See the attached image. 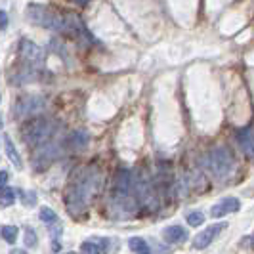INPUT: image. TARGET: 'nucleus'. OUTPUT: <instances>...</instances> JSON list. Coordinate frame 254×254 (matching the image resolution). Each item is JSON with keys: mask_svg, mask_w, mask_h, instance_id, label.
<instances>
[{"mask_svg": "<svg viewBox=\"0 0 254 254\" xmlns=\"http://www.w3.org/2000/svg\"><path fill=\"white\" fill-rule=\"evenodd\" d=\"M100 182H102L100 172L92 166H80L73 172L69 188L65 191V206H67V212L71 216L80 218L86 214L88 201L98 191Z\"/></svg>", "mask_w": 254, "mask_h": 254, "instance_id": "1", "label": "nucleus"}, {"mask_svg": "<svg viewBox=\"0 0 254 254\" xmlns=\"http://www.w3.org/2000/svg\"><path fill=\"white\" fill-rule=\"evenodd\" d=\"M203 166L216 180H226L235 170V157L228 145H216L203 157Z\"/></svg>", "mask_w": 254, "mask_h": 254, "instance_id": "2", "label": "nucleus"}, {"mask_svg": "<svg viewBox=\"0 0 254 254\" xmlns=\"http://www.w3.org/2000/svg\"><path fill=\"white\" fill-rule=\"evenodd\" d=\"M56 132V123L46 117H35L29 119L21 127V140L27 147H40L44 143L52 141V136Z\"/></svg>", "mask_w": 254, "mask_h": 254, "instance_id": "3", "label": "nucleus"}, {"mask_svg": "<svg viewBox=\"0 0 254 254\" xmlns=\"http://www.w3.org/2000/svg\"><path fill=\"white\" fill-rule=\"evenodd\" d=\"M44 98L42 96H37V94H27V96H21L12 109V115L17 119V121H27V119H35L38 113L44 111Z\"/></svg>", "mask_w": 254, "mask_h": 254, "instance_id": "4", "label": "nucleus"}, {"mask_svg": "<svg viewBox=\"0 0 254 254\" xmlns=\"http://www.w3.org/2000/svg\"><path fill=\"white\" fill-rule=\"evenodd\" d=\"M134 193H136V199L138 204L145 210H157L159 206V199H157V193L155 188L149 180L145 178H136L134 182Z\"/></svg>", "mask_w": 254, "mask_h": 254, "instance_id": "5", "label": "nucleus"}, {"mask_svg": "<svg viewBox=\"0 0 254 254\" xmlns=\"http://www.w3.org/2000/svg\"><path fill=\"white\" fill-rule=\"evenodd\" d=\"M17 54L19 58L23 60L25 65H31V67H40L44 64V50L35 44L33 40H27V38H21L19 40V48H17Z\"/></svg>", "mask_w": 254, "mask_h": 254, "instance_id": "6", "label": "nucleus"}, {"mask_svg": "<svg viewBox=\"0 0 254 254\" xmlns=\"http://www.w3.org/2000/svg\"><path fill=\"white\" fill-rule=\"evenodd\" d=\"M60 155H62V145L56 143V141H48V143L37 147L35 157H33V166L37 170H42V168H46L48 165H52Z\"/></svg>", "mask_w": 254, "mask_h": 254, "instance_id": "7", "label": "nucleus"}, {"mask_svg": "<svg viewBox=\"0 0 254 254\" xmlns=\"http://www.w3.org/2000/svg\"><path fill=\"white\" fill-rule=\"evenodd\" d=\"M224 229H226V224H212L210 228H204L201 233L195 235V239H193V249H197V251L206 249Z\"/></svg>", "mask_w": 254, "mask_h": 254, "instance_id": "8", "label": "nucleus"}, {"mask_svg": "<svg viewBox=\"0 0 254 254\" xmlns=\"http://www.w3.org/2000/svg\"><path fill=\"white\" fill-rule=\"evenodd\" d=\"M241 208V201L237 197H226L222 199L220 203H216L212 208H210V216L212 218H224L228 214H233Z\"/></svg>", "mask_w": 254, "mask_h": 254, "instance_id": "9", "label": "nucleus"}, {"mask_svg": "<svg viewBox=\"0 0 254 254\" xmlns=\"http://www.w3.org/2000/svg\"><path fill=\"white\" fill-rule=\"evenodd\" d=\"M235 138L239 141L241 149L245 151L247 157L254 159V130L253 128H241L235 132Z\"/></svg>", "mask_w": 254, "mask_h": 254, "instance_id": "10", "label": "nucleus"}, {"mask_svg": "<svg viewBox=\"0 0 254 254\" xmlns=\"http://www.w3.org/2000/svg\"><path fill=\"white\" fill-rule=\"evenodd\" d=\"M88 141H90L88 132H84V130H76V132H71V134L67 136L65 147L71 149V151H80V149H84V147L88 145Z\"/></svg>", "mask_w": 254, "mask_h": 254, "instance_id": "11", "label": "nucleus"}, {"mask_svg": "<svg viewBox=\"0 0 254 254\" xmlns=\"http://www.w3.org/2000/svg\"><path fill=\"white\" fill-rule=\"evenodd\" d=\"M109 251V241L107 239H86L80 245L82 254H107Z\"/></svg>", "mask_w": 254, "mask_h": 254, "instance_id": "12", "label": "nucleus"}, {"mask_svg": "<svg viewBox=\"0 0 254 254\" xmlns=\"http://www.w3.org/2000/svg\"><path fill=\"white\" fill-rule=\"evenodd\" d=\"M2 141H4V149H6V155H8V159L13 163V166L17 168V170H21L23 168V161H21V155L19 151L15 149V145H13L12 138L8 136V134H2Z\"/></svg>", "mask_w": 254, "mask_h": 254, "instance_id": "13", "label": "nucleus"}, {"mask_svg": "<svg viewBox=\"0 0 254 254\" xmlns=\"http://www.w3.org/2000/svg\"><path fill=\"white\" fill-rule=\"evenodd\" d=\"M163 237L168 243H184L188 239V229L182 228V226H168L163 231Z\"/></svg>", "mask_w": 254, "mask_h": 254, "instance_id": "14", "label": "nucleus"}, {"mask_svg": "<svg viewBox=\"0 0 254 254\" xmlns=\"http://www.w3.org/2000/svg\"><path fill=\"white\" fill-rule=\"evenodd\" d=\"M128 247H130L132 253H136V254H151L149 243L145 241V239H141V237H130Z\"/></svg>", "mask_w": 254, "mask_h": 254, "instance_id": "15", "label": "nucleus"}, {"mask_svg": "<svg viewBox=\"0 0 254 254\" xmlns=\"http://www.w3.org/2000/svg\"><path fill=\"white\" fill-rule=\"evenodd\" d=\"M50 237H52V251L60 253L62 251V224H52L50 226Z\"/></svg>", "mask_w": 254, "mask_h": 254, "instance_id": "16", "label": "nucleus"}, {"mask_svg": "<svg viewBox=\"0 0 254 254\" xmlns=\"http://www.w3.org/2000/svg\"><path fill=\"white\" fill-rule=\"evenodd\" d=\"M38 216H40V220H42L44 224H48V226H52V224H58V214L52 210L50 206H42Z\"/></svg>", "mask_w": 254, "mask_h": 254, "instance_id": "17", "label": "nucleus"}, {"mask_svg": "<svg viewBox=\"0 0 254 254\" xmlns=\"http://www.w3.org/2000/svg\"><path fill=\"white\" fill-rule=\"evenodd\" d=\"M0 203H2V206H10V204L15 203V190L13 188H2V193H0Z\"/></svg>", "mask_w": 254, "mask_h": 254, "instance_id": "18", "label": "nucleus"}, {"mask_svg": "<svg viewBox=\"0 0 254 254\" xmlns=\"http://www.w3.org/2000/svg\"><path fill=\"white\" fill-rule=\"evenodd\" d=\"M2 239L13 245L17 241V228L15 226H2Z\"/></svg>", "mask_w": 254, "mask_h": 254, "instance_id": "19", "label": "nucleus"}, {"mask_svg": "<svg viewBox=\"0 0 254 254\" xmlns=\"http://www.w3.org/2000/svg\"><path fill=\"white\" fill-rule=\"evenodd\" d=\"M204 222V214L203 212H199V210H193L188 214V224H190L191 228H199V226H203Z\"/></svg>", "mask_w": 254, "mask_h": 254, "instance_id": "20", "label": "nucleus"}, {"mask_svg": "<svg viewBox=\"0 0 254 254\" xmlns=\"http://www.w3.org/2000/svg\"><path fill=\"white\" fill-rule=\"evenodd\" d=\"M25 245L29 247V249H35V247L38 245V237H37V233H35V229L33 228L25 229Z\"/></svg>", "mask_w": 254, "mask_h": 254, "instance_id": "21", "label": "nucleus"}, {"mask_svg": "<svg viewBox=\"0 0 254 254\" xmlns=\"http://www.w3.org/2000/svg\"><path fill=\"white\" fill-rule=\"evenodd\" d=\"M23 195H25V204H27V206H33V204L37 203V197H35V193H33V191L23 193Z\"/></svg>", "mask_w": 254, "mask_h": 254, "instance_id": "22", "label": "nucleus"}, {"mask_svg": "<svg viewBox=\"0 0 254 254\" xmlns=\"http://www.w3.org/2000/svg\"><path fill=\"white\" fill-rule=\"evenodd\" d=\"M6 27H8V13L2 10V12H0V29L4 31Z\"/></svg>", "mask_w": 254, "mask_h": 254, "instance_id": "23", "label": "nucleus"}, {"mask_svg": "<svg viewBox=\"0 0 254 254\" xmlns=\"http://www.w3.org/2000/svg\"><path fill=\"white\" fill-rule=\"evenodd\" d=\"M6 182H8V172L2 170V172H0V184H2V188H6Z\"/></svg>", "mask_w": 254, "mask_h": 254, "instance_id": "24", "label": "nucleus"}, {"mask_svg": "<svg viewBox=\"0 0 254 254\" xmlns=\"http://www.w3.org/2000/svg\"><path fill=\"white\" fill-rule=\"evenodd\" d=\"M10 254H27V251H23V249H13Z\"/></svg>", "mask_w": 254, "mask_h": 254, "instance_id": "25", "label": "nucleus"}]
</instances>
